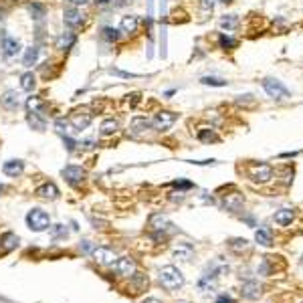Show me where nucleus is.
<instances>
[{
    "label": "nucleus",
    "instance_id": "nucleus-16",
    "mask_svg": "<svg viewBox=\"0 0 303 303\" xmlns=\"http://www.w3.org/2000/svg\"><path fill=\"white\" fill-rule=\"evenodd\" d=\"M77 43V35L75 33H63L57 40H55V49L57 51H71Z\"/></svg>",
    "mask_w": 303,
    "mask_h": 303
},
{
    "label": "nucleus",
    "instance_id": "nucleus-34",
    "mask_svg": "<svg viewBox=\"0 0 303 303\" xmlns=\"http://www.w3.org/2000/svg\"><path fill=\"white\" fill-rule=\"evenodd\" d=\"M200 83H202V85H210V87H225L227 81L220 79V77H210V75H208V77H202Z\"/></svg>",
    "mask_w": 303,
    "mask_h": 303
},
{
    "label": "nucleus",
    "instance_id": "nucleus-43",
    "mask_svg": "<svg viewBox=\"0 0 303 303\" xmlns=\"http://www.w3.org/2000/svg\"><path fill=\"white\" fill-rule=\"evenodd\" d=\"M89 2V0H69V4H71V6H83V4H87Z\"/></svg>",
    "mask_w": 303,
    "mask_h": 303
},
{
    "label": "nucleus",
    "instance_id": "nucleus-24",
    "mask_svg": "<svg viewBox=\"0 0 303 303\" xmlns=\"http://www.w3.org/2000/svg\"><path fill=\"white\" fill-rule=\"evenodd\" d=\"M35 87H37V77H35V73H31V71L22 73V75H20V89L31 93Z\"/></svg>",
    "mask_w": 303,
    "mask_h": 303
},
{
    "label": "nucleus",
    "instance_id": "nucleus-45",
    "mask_svg": "<svg viewBox=\"0 0 303 303\" xmlns=\"http://www.w3.org/2000/svg\"><path fill=\"white\" fill-rule=\"evenodd\" d=\"M81 246H83V251H85V253L93 251V246H91V243H89V241H83V245H81Z\"/></svg>",
    "mask_w": 303,
    "mask_h": 303
},
{
    "label": "nucleus",
    "instance_id": "nucleus-31",
    "mask_svg": "<svg viewBox=\"0 0 303 303\" xmlns=\"http://www.w3.org/2000/svg\"><path fill=\"white\" fill-rule=\"evenodd\" d=\"M198 140L200 142H206V144H210V142H218V135L214 133L212 128H204L198 132Z\"/></svg>",
    "mask_w": 303,
    "mask_h": 303
},
{
    "label": "nucleus",
    "instance_id": "nucleus-20",
    "mask_svg": "<svg viewBox=\"0 0 303 303\" xmlns=\"http://www.w3.org/2000/svg\"><path fill=\"white\" fill-rule=\"evenodd\" d=\"M137 24H140L137 17L128 15V17H123V19H121V22H119V31H121V33H126V35H133V33L137 31Z\"/></svg>",
    "mask_w": 303,
    "mask_h": 303
},
{
    "label": "nucleus",
    "instance_id": "nucleus-44",
    "mask_svg": "<svg viewBox=\"0 0 303 303\" xmlns=\"http://www.w3.org/2000/svg\"><path fill=\"white\" fill-rule=\"evenodd\" d=\"M216 303H235V301H232L230 297H227V295H220V297L216 299Z\"/></svg>",
    "mask_w": 303,
    "mask_h": 303
},
{
    "label": "nucleus",
    "instance_id": "nucleus-42",
    "mask_svg": "<svg viewBox=\"0 0 303 303\" xmlns=\"http://www.w3.org/2000/svg\"><path fill=\"white\" fill-rule=\"evenodd\" d=\"M212 6H214V0H200V8L202 10L208 12V10H212Z\"/></svg>",
    "mask_w": 303,
    "mask_h": 303
},
{
    "label": "nucleus",
    "instance_id": "nucleus-2",
    "mask_svg": "<svg viewBox=\"0 0 303 303\" xmlns=\"http://www.w3.org/2000/svg\"><path fill=\"white\" fill-rule=\"evenodd\" d=\"M91 121H93V109L85 107V105L73 109L71 115H69V123H71V128L77 130V132L87 130L91 126Z\"/></svg>",
    "mask_w": 303,
    "mask_h": 303
},
{
    "label": "nucleus",
    "instance_id": "nucleus-33",
    "mask_svg": "<svg viewBox=\"0 0 303 303\" xmlns=\"http://www.w3.org/2000/svg\"><path fill=\"white\" fill-rule=\"evenodd\" d=\"M255 239H257V243H259V245L269 246V245H271V232H269V230H265V228H259V230L255 232Z\"/></svg>",
    "mask_w": 303,
    "mask_h": 303
},
{
    "label": "nucleus",
    "instance_id": "nucleus-13",
    "mask_svg": "<svg viewBox=\"0 0 303 303\" xmlns=\"http://www.w3.org/2000/svg\"><path fill=\"white\" fill-rule=\"evenodd\" d=\"M20 95L15 91V89H8V91H4L2 95H0V105H2L6 112H15V109H19V105H20Z\"/></svg>",
    "mask_w": 303,
    "mask_h": 303
},
{
    "label": "nucleus",
    "instance_id": "nucleus-1",
    "mask_svg": "<svg viewBox=\"0 0 303 303\" xmlns=\"http://www.w3.org/2000/svg\"><path fill=\"white\" fill-rule=\"evenodd\" d=\"M160 283L164 289L168 291H174V289H180L184 285V275L180 273V269L174 267V265H168L160 271Z\"/></svg>",
    "mask_w": 303,
    "mask_h": 303
},
{
    "label": "nucleus",
    "instance_id": "nucleus-19",
    "mask_svg": "<svg viewBox=\"0 0 303 303\" xmlns=\"http://www.w3.org/2000/svg\"><path fill=\"white\" fill-rule=\"evenodd\" d=\"M241 293H243V297H246V299H259V295H261V285H259L255 279H249V281L243 283Z\"/></svg>",
    "mask_w": 303,
    "mask_h": 303
},
{
    "label": "nucleus",
    "instance_id": "nucleus-32",
    "mask_svg": "<svg viewBox=\"0 0 303 303\" xmlns=\"http://www.w3.org/2000/svg\"><path fill=\"white\" fill-rule=\"evenodd\" d=\"M228 246L235 253H245V251H249V241H246V239H232L228 243Z\"/></svg>",
    "mask_w": 303,
    "mask_h": 303
},
{
    "label": "nucleus",
    "instance_id": "nucleus-36",
    "mask_svg": "<svg viewBox=\"0 0 303 303\" xmlns=\"http://www.w3.org/2000/svg\"><path fill=\"white\" fill-rule=\"evenodd\" d=\"M55 128H57V132L65 133V132H69V128H71V123H69V119H65V117H59V119H55Z\"/></svg>",
    "mask_w": 303,
    "mask_h": 303
},
{
    "label": "nucleus",
    "instance_id": "nucleus-29",
    "mask_svg": "<svg viewBox=\"0 0 303 303\" xmlns=\"http://www.w3.org/2000/svg\"><path fill=\"white\" fill-rule=\"evenodd\" d=\"M218 24L223 26V29H227V31H235L237 26H239V17L237 15H227V17L220 19Z\"/></svg>",
    "mask_w": 303,
    "mask_h": 303
},
{
    "label": "nucleus",
    "instance_id": "nucleus-7",
    "mask_svg": "<svg viewBox=\"0 0 303 303\" xmlns=\"http://www.w3.org/2000/svg\"><path fill=\"white\" fill-rule=\"evenodd\" d=\"M150 130H152V121L148 117H144V115H135L132 119V123H130V135H133V137H142Z\"/></svg>",
    "mask_w": 303,
    "mask_h": 303
},
{
    "label": "nucleus",
    "instance_id": "nucleus-46",
    "mask_svg": "<svg viewBox=\"0 0 303 303\" xmlns=\"http://www.w3.org/2000/svg\"><path fill=\"white\" fill-rule=\"evenodd\" d=\"M93 2L97 4L99 8H103V6H107V4H109V0H93Z\"/></svg>",
    "mask_w": 303,
    "mask_h": 303
},
{
    "label": "nucleus",
    "instance_id": "nucleus-41",
    "mask_svg": "<svg viewBox=\"0 0 303 303\" xmlns=\"http://www.w3.org/2000/svg\"><path fill=\"white\" fill-rule=\"evenodd\" d=\"M63 142H65V146H67L69 152H75V148H77V142L75 140H71V137H63Z\"/></svg>",
    "mask_w": 303,
    "mask_h": 303
},
{
    "label": "nucleus",
    "instance_id": "nucleus-22",
    "mask_svg": "<svg viewBox=\"0 0 303 303\" xmlns=\"http://www.w3.org/2000/svg\"><path fill=\"white\" fill-rule=\"evenodd\" d=\"M37 194H38L40 198L55 200V198L59 196V188L55 186L53 182H47V184H43V186H38V188H37Z\"/></svg>",
    "mask_w": 303,
    "mask_h": 303
},
{
    "label": "nucleus",
    "instance_id": "nucleus-17",
    "mask_svg": "<svg viewBox=\"0 0 303 303\" xmlns=\"http://www.w3.org/2000/svg\"><path fill=\"white\" fill-rule=\"evenodd\" d=\"M22 170H24V162H22V160H8V162L2 164V172H4L6 176H10V178L20 176Z\"/></svg>",
    "mask_w": 303,
    "mask_h": 303
},
{
    "label": "nucleus",
    "instance_id": "nucleus-9",
    "mask_svg": "<svg viewBox=\"0 0 303 303\" xmlns=\"http://www.w3.org/2000/svg\"><path fill=\"white\" fill-rule=\"evenodd\" d=\"M273 178V168L269 164H255L251 168V180L259 182V184H265Z\"/></svg>",
    "mask_w": 303,
    "mask_h": 303
},
{
    "label": "nucleus",
    "instance_id": "nucleus-47",
    "mask_svg": "<svg viewBox=\"0 0 303 303\" xmlns=\"http://www.w3.org/2000/svg\"><path fill=\"white\" fill-rule=\"evenodd\" d=\"M144 303H162V301H158V299H154V297H150V299H146Z\"/></svg>",
    "mask_w": 303,
    "mask_h": 303
},
{
    "label": "nucleus",
    "instance_id": "nucleus-39",
    "mask_svg": "<svg viewBox=\"0 0 303 303\" xmlns=\"http://www.w3.org/2000/svg\"><path fill=\"white\" fill-rule=\"evenodd\" d=\"M53 237H67V228L63 225H55L53 227Z\"/></svg>",
    "mask_w": 303,
    "mask_h": 303
},
{
    "label": "nucleus",
    "instance_id": "nucleus-14",
    "mask_svg": "<svg viewBox=\"0 0 303 303\" xmlns=\"http://www.w3.org/2000/svg\"><path fill=\"white\" fill-rule=\"evenodd\" d=\"M2 57L4 59H15L17 55L20 53V43L17 38H12V37H6L4 40H2Z\"/></svg>",
    "mask_w": 303,
    "mask_h": 303
},
{
    "label": "nucleus",
    "instance_id": "nucleus-6",
    "mask_svg": "<svg viewBox=\"0 0 303 303\" xmlns=\"http://www.w3.org/2000/svg\"><path fill=\"white\" fill-rule=\"evenodd\" d=\"M172 227H174V225H172L164 214H152V216H150V228L154 230L158 237H162V235H166V232H170Z\"/></svg>",
    "mask_w": 303,
    "mask_h": 303
},
{
    "label": "nucleus",
    "instance_id": "nucleus-48",
    "mask_svg": "<svg viewBox=\"0 0 303 303\" xmlns=\"http://www.w3.org/2000/svg\"><path fill=\"white\" fill-rule=\"evenodd\" d=\"M4 190H6V188H4L2 184H0V194H2V192H4Z\"/></svg>",
    "mask_w": 303,
    "mask_h": 303
},
{
    "label": "nucleus",
    "instance_id": "nucleus-5",
    "mask_svg": "<svg viewBox=\"0 0 303 303\" xmlns=\"http://www.w3.org/2000/svg\"><path fill=\"white\" fill-rule=\"evenodd\" d=\"M263 87H265L269 97H275V99H287L289 97V89L281 83V81H277V79H265L263 81Z\"/></svg>",
    "mask_w": 303,
    "mask_h": 303
},
{
    "label": "nucleus",
    "instance_id": "nucleus-11",
    "mask_svg": "<svg viewBox=\"0 0 303 303\" xmlns=\"http://www.w3.org/2000/svg\"><path fill=\"white\" fill-rule=\"evenodd\" d=\"M91 255L99 265H114L117 261V255L112 249H107V246H97V249L91 251Z\"/></svg>",
    "mask_w": 303,
    "mask_h": 303
},
{
    "label": "nucleus",
    "instance_id": "nucleus-30",
    "mask_svg": "<svg viewBox=\"0 0 303 303\" xmlns=\"http://www.w3.org/2000/svg\"><path fill=\"white\" fill-rule=\"evenodd\" d=\"M121 31H117V29H114V26H105V29L101 31V37L107 40V43H117V40H119V35Z\"/></svg>",
    "mask_w": 303,
    "mask_h": 303
},
{
    "label": "nucleus",
    "instance_id": "nucleus-12",
    "mask_svg": "<svg viewBox=\"0 0 303 303\" xmlns=\"http://www.w3.org/2000/svg\"><path fill=\"white\" fill-rule=\"evenodd\" d=\"M114 269L117 275H121V277H132L135 273V261L130 257H121L114 263Z\"/></svg>",
    "mask_w": 303,
    "mask_h": 303
},
{
    "label": "nucleus",
    "instance_id": "nucleus-10",
    "mask_svg": "<svg viewBox=\"0 0 303 303\" xmlns=\"http://www.w3.org/2000/svg\"><path fill=\"white\" fill-rule=\"evenodd\" d=\"M85 176H87V174H85V170L81 168V166H73V164H71V166H65V168H63V178H65V180L71 184V186L81 184V182L85 180Z\"/></svg>",
    "mask_w": 303,
    "mask_h": 303
},
{
    "label": "nucleus",
    "instance_id": "nucleus-27",
    "mask_svg": "<svg viewBox=\"0 0 303 303\" xmlns=\"http://www.w3.org/2000/svg\"><path fill=\"white\" fill-rule=\"evenodd\" d=\"M26 109H29V112H37V114H43V109L47 107V103L40 99V97H37V95H33V97H29L26 99Z\"/></svg>",
    "mask_w": 303,
    "mask_h": 303
},
{
    "label": "nucleus",
    "instance_id": "nucleus-38",
    "mask_svg": "<svg viewBox=\"0 0 303 303\" xmlns=\"http://www.w3.org/2000/svg\"><path fill=\"white\" fill-rule=\"evenodd\" d=\"M109 73H112V75H117V77H123V79H137V77H140V75H135V73L119 71V69H109Z\"/></svg>",
    "mask_w": 303,
    "mask_h": 303
},
{
    "label": "nucleus",
    "instance_id": "nucleus-15",
    "mask_svg": "<svg viewBox=\"0 0 303 303\" xmlns=\"http://www.w3.org/2000/svg\"><path fill=\"white\" fill-rule=\"evenodd\" d=\"M243 194H239V192H232V194H227L225 198H223V206L227 210H230V212H239L241 208H243Z\"/></svg>",
    "mask_w": 303,
    "mask_h": 303
},
{
    "label": "nucleus",
    "instance_id": "nucleus-49",
    "mask_svg": "<svg viewBox=\"0 0 303 303\" xmlns=\"http://www.w3.org/2000/svg\"><path fill=\"white\" fill-rule=\"evenodd\" d=\"M223 2H225V4H228V2H232V0H223Z\"/></svg>",
    "mask_w": 303,
    "mask_h": 303
},
{
    "label": "nucleus",
    "instance_id": "nucleus-37",
    "mask_svg": "<svg viewBox=\"0 0 303 303\" xmlns=\"http://www.w3.org/2000/svg\"><path fill=\"white\" fill-rule=\"evenodd\" d=\"M218 43H220V47H223V49H228V51H230V49H235V45H237L235 40H232L230 37H227V35H223V37H220V40H218Z\"/></svg>",
    "mask_w": 303,
    "mask_h": 303
},
{
    "label": "nucleus",
    "instance_id": "nucleus-21",
    "mask_svg": "<svg viewBox=\"0 0 303 303\" xmlns=\"http://www.w3.org/2000/svg\"><path fill=\"white\" fill-rule=\"evenodd\" d=\"M192 255H194V246H192L190 243L178 245V246H176V251H174V257H176L178 261H184V263L192 259Z\"/></svg>",
    "mask_w": 303,
    "mask_h": 303
},
{
    "label": "nucleus",
    "instance_id": "nucleus-26",
    "mask_svg": "<svg viewBox=\"0 0 303 303\" xmlns=\"http://www.w3.org/2000/svg\"><path fill=\"white\" fill-rule=\"evenodd\" d=\"M38 53H40L38 47H29V49H26V53H24V57H22V65H24V67H33V65H37V61H38Z\"/></svg>",
    "mask_w": 303,
    "mask_h": 303
},
{
    "label": "nucleus",
    "instance_id": "nucleus-18",
    "mask_svg": "<svg viewBox=\"0 0 303 303\" xmlns=\"http://www.w3.org/2000/svg\"><path fill=\"white\" fill-rule=\"evenodd\" d=\"M26 123L37 130V132H45L47 130V119L43 117V114H37V112H29L26 114Z\"/></svg>",
    "mask_w": 303,
    "mask_h": 303
},
{
    "label": "nucleus",
    "instance_id": "nucleus-28",
    "mask_svg": "<svg viewBox=\"0 0 303 303\" xmlns=\"http://www.w3.org/2000/svg\"><path fill=\"white\" fill-rule=\"evenodd\" d=\"M0 245H2L4 251H10V249H15V246L19 245V237L15 235V232H4V235L0 237Z\"/></svg>",
    "mask_w": 303,
    "mask_h": 303
},
{
    "label": "nucleus",
    "instance_id": "nucleus-40",
    "mask_svg": "<svg viewBox=\"0 0 303 303\" xmlns=\"http://www.w3.org/2000/svg\"><path fill=\"white\" fill-rule=\"evenodd\" d=\"M137 101H140V93H132V95H126V103L130 107H133Z\"/></svg>",
    "mask_w": 303,
    "mask_h": 303
},
{
    "label": "nucleus",
    "instance_id": "nucleus-25",
    "mask_svg": "<svg viewBox=\"0 0 303 303\" xmlns=\"http://www.w3.org/2000/svg\"><path fill=\"white\" fill-rule=\"evenodd\" d=\"M291 220H293V210L291 208H281L279 212H275V223H277L279 227L291 225Z\"/></svg>",
    "mask_w": 303,
    "mask_h": 303
},
{
    "label": "nucleus",
    "instance_id": "nucleus-3",
    "mask_svg": "<svg viewBox=\"0 0 303 303\" xmlns=\"http://www.w3.org/2000/svg\"><path fill=\"white\" fill-rule=\"evenodd\" d=\"M26 225H29L31 230L35 232H43L51 227V218L45 210H40V208H33L29 214H26Z\"/></svg>",
    "mask_w": 303,
    "mask_h": 303
},
{
    "label": "nucleus",
    "instance_id": "nucleus-8",
    "mask_svg": "<svg viewBox=\"0 0 303 303\" xmlns=\"http://www.w3.org/2000/svg\"><path fill=\"white\" fill-rule=\"evenodd\" d=\"M83 12H81L77 6H69V8H65V12H63V22L69 26V29H79L81 24H83Z\"/></svg>",
    "mask_w": 303,
    "mask_h": 303
},
{
    "label": "nucleus",
    "instance_id": "nucleus-23",
    "mask_svg": "<svg viewBox=\"0 0 303 303\" xmlns=\"http://www.w3.org/2000/svg\"><path fill=\"white\" fill-rule=\"evenodd\" d=\"M117 130H119V121H117L115 117L103 119L101 126H99V133H101V135H114Z\"/></svg>",
    "mask_w": 303,
    "mask_h": 303
},
{
    "label": "nucleus",
    "instance_id": "nucleus-4",
    "mask_svg": "<svg viewBox=\"0 0 303 303\" xmlns=\"http://www.w3.org/2000/svg\"><path fill=\"white\" fill-rule=\"evenodd\" d=\"M174 123H176V114L168 112V109H162V112H158L156 117L152 119V128L156 132H166L174 126Z\"/></svg>",
    "mask_w": 303,
    "mask_h": 303
},
{
    "label": "nucleus",
    "instance_id": "nucleus-35",
    "mask_svg": "<svg viewBox=\"0 0 303 303\" xmlns=\"http://www.w3.org/2000/svg\"><path fill=\"white\" fill-rule=\"evenodd\" d=\"M29 10H31V15H33L35 20H40V19L45 17V6H43V4H38V2L29 4Z\"/></svg>",
    "mask_w": 303,
    "mask_h": 303
}]
</instances>
